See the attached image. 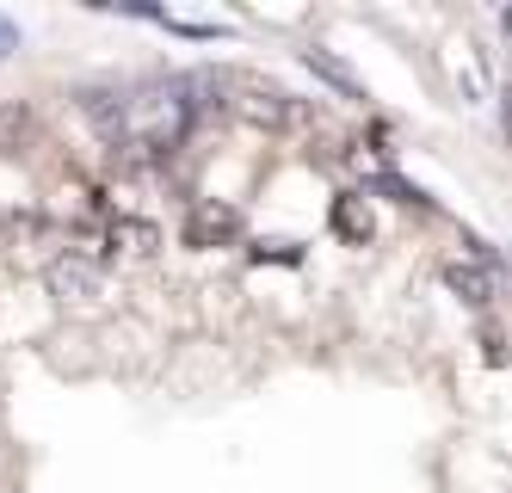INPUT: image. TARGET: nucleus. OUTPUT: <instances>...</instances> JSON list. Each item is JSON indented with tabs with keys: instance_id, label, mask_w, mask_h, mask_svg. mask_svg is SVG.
Masks as SVG:
<instances>
[{
	"instance_id": "39448f33",
	"label": "nucleus",
	"mask_w": 512,
	"mask_h": 493,
	"mask_svg": "<svg viewBox=\"0 0 512 493\" xmlns=\"http://www.w3.org/2000/svg\"><path fill=\"white\" fill-rule=\"evenodd\" d=\"M161 247V229L142 216H112V229H105V253H155Z\"/></svg>"
},
{
	"instance_id": "20e7f679",
	"label": "nucleus",
	"mask_w": 512,
	"mask_h": 493,
	"mask_svg": "<svg viewBox=\"0 0 512 493\" xmlns=\"http://www.w3.org/2000/svg\"><path fill=\"white\" fill-rule=\"evenodd\" d=\"M327 222H334V235L340 241H352V247H364L377 235V216H371V204H364L358 192H340L334 198V210H327Z\"/></svg>"
},
{
	"instance_id": "7ed1b4c3",
	"label": "nucleus",
	"mask_w": 512,
	"mask_h": 493,
	"mask_svg": "<svg viewBox=\"0 0 512 493\" xmlns=\"http://www.w3.org/2000/svg\"><path fill=\"white\" fill-rule=\"evenodd\" d=\"M50 290L56 296H93L99 290V259H87V253L68 247L62 259H50Z\"/></svg>"
},
{
	"instance_id": "1a4fd4ad",
	"label": "nucleus",
	"mask_w": 512,
	"mask_h": 493,
	"mask_svg": "<svg viewBox=\"0 0 512 493\" xmlns=\"http://www.w3.org/2000/svg\"><path fill=\"white\" fill-rule=\"evenodd\" d=\"M13 44H19V25H13V19H7V13H0V56H7V50H13Z\"/></svg>"
},
{
	"instance_id": "f257e3e1",
	"label": "nucleus",
	"mask_w": 512,
	"mask_h": 493,
	"mask_svg": "<svg viewBox=\"0 0 512 493\" xmlns=\"http://www.w3.org/2000/svg\"><path fill=\"white\" fill-rule=\"evenodd\" d=\"M223 87H229V111L247 118V124H260V130L303 124V105L290 99V93H278V87H266V81H223Z\"/></svg>"
},
{
	"instance_id": "6e6552de",
	"label": "nucleus",
	"mask_w": 512,
	"mask_h": 493,
	"mask_svg": "<svg viewBox=\"0 0 512 493\" xmlns=\"http://www.w3.org/2000/svg\"><path fill=\"white\" fill-rule=\"evenodd\" d=\"M260 259H290V265H297L303 253H297V241H266V247H260Z\"/></svg>"
},
{
	"instance_id": "0eeeda50",
	"label": "nucleus",
	"mask_w": 512,
	"mask_h": 493,
	"mask_svg": "<svg viewBox=\"0 0 512 493\" xmlns=\"http://www.w3.org/2000/svg\"><path fill=\"white\" fill-rule=\"evenodd\" d=\"M482 358H488V364H506V339H500V327H482Z\"/></svg>"
},
{
	"instance_id": "423d86ee",
	"label": "nucleus",
	"mask_w": 512,
	"mask_h": 493,
	"mask_svg": "<svg viewBox=\"0 0 512 493\" xmlns=\"http://www.w3.org/2000/svg\"><path fill=\"white\" fill-rule=\"evenodd\" d=\"M438 278H445V284H451V290L469 302V309H488V302H494V278L482 272V265H463V259H451Z\"/></svg>"
},
{
	"instance_id": "f03ea898",
	"label": "nucleus",
	"mask_w": 512,
	"mask_h": 493,
	"mask_svg": "<svg viewBox=\"0 0 512 493\" xmlns=\"http://www.w3.org/2000/svg\"><path fill=\"white\" fill-rule=\"evenodd\" d=\"M179 235H186V247H229L241 235V210L223 198H198L186 210V222H179Z\"/></svg>"
}]
</instances>
